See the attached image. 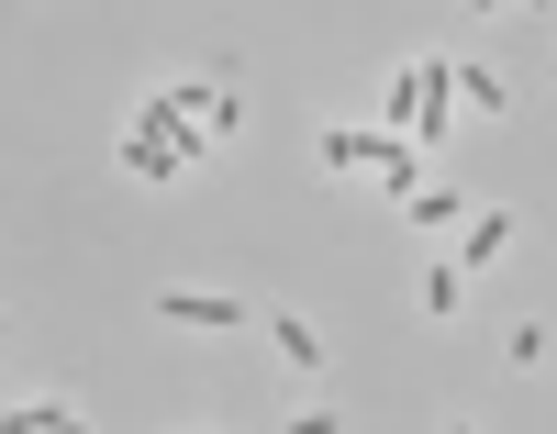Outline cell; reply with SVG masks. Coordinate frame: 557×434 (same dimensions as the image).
<instances>
[{
    "instance_id": "cell-5",
    "label": "cell",
    "mask_w": 557,
    "mask_h": 434,
    "mask_svg": "<svg viewBox=\"0 0 557 434\" xmlns=\"http://www.w3.org/2000/svg\"><path fill=\"white\" fill-rule=\"evenodd\" d=\"M323 168H380V123H335L323 134Z\"/></svg>"
},
{
    "instance_id": "cell-3",
    "label": "cell",
    "mask_w": 557,
    "mask_h": 434,
    "mask_svg": "<svg viewBox=\"0 0 557 434\" xmlns=\"http://www.w3.org/2000/svg\"><path fill=\"white\" fill-rule=\"evenodd\" d=\"M268 346H278V357H290L301 379H312L323 357H335V346H323V323H312V312H268Z\"/></svg>"
},
{
    "instance_id": "cell-10",
    "label": "cell",
    "mask_w": 557,
    "mask_h": 434,
    "mask_svg": "<svg viewBox=\"0 0 557 434\" xmlns=\"http://www.w3.org/2000/svg\"><path fill=\"white\" fill-rule=\"evenodd\" d=\"M446 434H480V423H446Z\"/></svg>"
},
{
    "instance_id": "cell-1",
    "label": "cell",
    "mask_w": 557,
    "mask_h": 434,
    "mask_svg": "<svg viewBox=\"0 0 557 434\" xmlns=\"http://www.w3.org/2000/svg\"><path fill=\"white\" fill-rule=\"evenodd\" d=\"M157 323L168 334H235L246 301H235V289H157Z\"/></svg>"
},
{
    "instance_id": "cell-8",
    "label": "cell",
    "mask_w": 557,
    "mask_h": 434,
    "mask_svg": "<svg viewBox=\"0 0 557 434\" xmlns=\"http://www.w3.org/2000/svg\"><path fill=\"white\" fill-rule=\"evenodd\" d=\"M457 101H469V112H502V101H513V89H502L491 67H457Z\"/></svg>"
},
{
    "instance_id": "cell-6",
    "label": "cell",
    "mask_w": 557,
    "mask_h": 434,
    "mask_svg": "<svg viewBox=\"0 0 557 434\" xmlns=\"http://www.w3.org/2000/svg\"><path fill=\"white\" fill-rule=\"evenodd\" d=\"M457 212H469V189H446V178H424V201H412V234H446Z\"/></svg>"
},
{
    "instance_id": "cell-9",
    "label": "cell",
    "mask_w": 557,
    "mask_h": 434,
    "mask_svg": "<svg viewBox=\"0 0 557 434\" xmlns=\"http://www.w3.org/2000/svg\"><path fill=\"white\" fill-rule=\"evenodd\" d=\"M290 434H346V423L335 412H290Z\"/></svg>"
},
{
    "instance_id": "cell-7",
    "label": "cell",
    "mask_w": 557,
    "mask_h": 434,
    "mask_svg": "<svg viewBox=\"0 0 557 434\" xmlns=\"http://www.w3.org/2000/svg\"><path fill=\"white\" fill-rule=\"evenodd\" d=\"M412 301H424V312H435V323H446V312H457V301H469V278H457V257H435V268H424V289H412Z\"/></svg>"
},
{
    "instance_id": "cell-2",
    "label": "cell",
    "mask_w": 557,
    "mask_h": 434,
    "mask_svg": "<svg viewBox=\"0 0 557 434\" xmlns=\"http://www.w3.org/2000/svg\"><path fill=\"white\" fill-rule=\"evenodd\" d=\"M513 234H524V212H513V201L469 212V234H457V278H469V268H491V257H513Z\"/></svg>"
},
{
    "instance_id": "cell-4",
    "label": "cell",
    "mask_w": 557,
    "mask_h": 434,
    "mask_svg": "<svg viewBox=\"0 0 557 434\" xmlns=\"http://www.w3.org/2000/svg\"><path fill=\"white\" fill-rule=\"evenodd\" d=\"M0 434H89L67 401H12V412H0Z\"/></svg>"
}]
</instances>
